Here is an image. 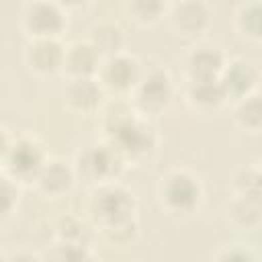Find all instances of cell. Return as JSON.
<instances>
[{
	"mask_svg": "<svg viewBox=\"0 0 262 262\" xmlns=\"http://www.w3.org/2000/svg\"><path fill=\"white\" fill-rule=\"evenodd\" d=\"M227 59L219 47L196 45L184 59V72L188 82L192 80H219Z\"/></svg>",
	"mask_w": 262,
	"mask_h": 262,
	"instance_id": "obj_13",
	"label": "cell"
},
{
	"mask_svg": "<svg viewBox=\"0 0 262 262\" xmlns=\"http://www.w3.org/2000/svg\"><path fill=\"white\" fill-rule=\"evenodd\" d=\"M100 63H102V55L90 41H76L70 47H66L63 72L70 78L96 76Z\"/></svg>",
	"mask_w": 262,
	"mask_h": 262,
	"instance_id": "obj_14",
	"label": "cell"
},
{
	"mask_svg": "<svg viewBox=\"0 0 262 262\" xmlns=\"http://www.w3.org/2000/svg\"><path fill=\"white\" fill-rule=\"evenodd\" d=\"M135 211L137 203L133 192L113 182L98 186L96 194L90 201V213L100 229H108L135 219Z\"/></svg>",
	"mask_w": 262,
	"mask_h": 262,
	"instance_id": "obj_3",
	"label": "cell"
},
{
	"mask_svg": "<svg viewBox=\"0 0 262 262\" xmlns=\"http://www.w3.org/2000/svg\"><path fill=\"white\" fill-rule=\"evenodd\" d=\"M170 27L180 37H199L211 20L209 8L201 0H184L172 6L170 10Z\"/></svg>",
	"mask_w": 262,
	"mask_h": 262,
	"instance_id": "obj_10",
	"label": "cell"
},
{
	"mask_svg": "<svg viewBox=\"0 0 262 262\" xmlns=\"http://www.w3.org/2000/svg\"><path fill=\"white\" fill-rule=\"evenodd\" d=\"M172 94L174 88L170 76L162 70H151L143 74L137 86L133 88V106L139 115L154 117L168 108Z\"/></svg>",
	"mask_w": 262,
	"mask_h": 262,
	"instance_id": "obj_7",
	"label": "cell"
},
{
	"mask_svg": "<svg viewBox=\"0 0 262 262\" xmlns=\"http://www.w3.org/2000/svg\"><path fill=\"white\" fill-rule=\"evenodd\" d=\"M74 170L61 162V160H47V164L43 166L41 174L35 180V186L39 188V192H43L49 199H59L66 192H70V188L74 186Z\"/></svg>",
	"mask_w": 262,
	"mask_h": 262,
	"instance_id": "obj_15",
	"label": "cell"
},
{
	"mask_svg": "<svg viewBox=\"0 0 262 262\" xmlns=\"http://www.w3.org/2000/svg\"><path fill=\"white\" fill-rule=\"evenodd\" d=\"M82 225L74 217H66L57 223V237L68 239V242H82Z\"/></svg>",
	"mask_w": 262,
	"mask_h": 262,
	"instance_id": "obj_25",
	"label": "cell"
},
{
	"mask_svg": "<svg viewBox=\"0 0 262 262\" xmlns=\"http://www.w3.org/2000/svg\"><path fill=\"white\" fill-rule=\"evenodd\" d=\"M186 96H188V102L201 111L219 108L227 100L225 90L219 80H192L188 82Z\"/></svg>",
	"mask_w": 262,
	"mask_h": 262,
	"instance_id": "obj_17",
	"label": "cell"
},
{
	"mask_svg": "<svg viewBox=\"0 0 262 262\" xmlns=\"http://www.w3.org/2000/svg\"><path fill=\"white\" fill-rule=\"evenodd\" d=\"M51 256L53 258H68V260H84V258H92V252L88 250V246L84 242L59 239V244L55 246V252Z\"/></svg>",
	"mask_w": 262,
	"mask_h": 262,
	"instance_id": "obj_22",
	"label": "cell"
},
{
	"mask_svg": "<svg viewBox=\"0 0 262 262\" xmlns=\"http://www.w3.org/2000/svg\"><path fill=\"white\" fill-rule=\"evenodd\" d=\"M160 201L168 213L190 215L203 201V188L194 174L186 170H172L160 180Z\"/></svg>",
	"mask_w": 262,
	"mask_h": 262,
	"instance_id": "obj_5",
	"label": "cell"
},
{
	"mask_svg": "<svg viewBox=\"0 0 262 262\" xmlns=\"http://www.w3.org/2000/svg\"><path fill=\"white\" fill-rule=\"evenodd\" d=\"M61 8H66V10H72V8H82V6H86L90 0H55Z\"/></svg>",
	"mask_w": 262,
	"mask_h": 262,
	"instance_id": "obj_27",
	"label": "cell"
},
{
	"mask_svg": "<svg viewBox=\"0 0 262 262\" xmlns=\"http://www.w3.org/2000/svg\"><path fill=\"white\" fill-rule=\"evenodd\" d=\"M141 68L137 63L135 57L127 55V53H117L111 57H104L96 78L100 80V84L104 86V90L115 92V94H127L133 92V88L137 86V82L141 80Z\"/></svg>",
	"mask_w": 262,
	"mask_h": 262,
	"instance_id": "obj_8",
	"label": "cell"
},
{
	"mask_svg": "<svg viewBox=\"0 0 262 262\" xmlns=\"http://www.w3.org/2000/svg\"><path fill=\"white\" fill-rule=\"evenodd\" d=\"M229 221L239 229H254L262 223V196L237 194L227 211Z\"/></svg>",
	"mask_w": 262,
	"mask_h": 262,
	"instance_id": "obj_16",
	"label": "cell"
},
{
	"mask_svg": "<svg viewBox=\"0 0 262 262\" xmlns=\"http://www.w3.org/2000/svg\"><path fill=\"white\" fill-rule=\"evenodd\" d=\"M168 8V0H127V12L139 25L158 23Z\"/></svg>",
	"mask_w": 262,
	"mask_h": 262,
	"instance_id": "obj_21",
	"label": "cell"
},
{
	"mask_svg": "<svg viewBox=\"0 0 262 262\" xmlns=\"http://www.w3.org/2000/svg\"><path fill=\"white\" fill-rule=\"evenodd\" d=\"M18 203V182L12 180L10 176H2V215L4 219L12 215Z\"/></svg>",
	"mask_w": 262,
	"mask_h": 262,
	"instance_id": "obj_24",
	"label": "cell"
},
{
	"mask_svg": "<svg viewBox=\"0 0 262 262\" xmlns=\"http://www.w3.org/2000/svg\"><path fill=\"white\" fill-rule=\"evenodd\" d=\"M66 25V8L55 0H31L23 10V29L29 39H57Z\"/></svg>",
	"mask_w": 262,
	"mask_h": 262,
	"instance_id": "obj_6",
	"label": "cell"
},
{
	"mask_svg": "<svg viewBox=\"0 0 262 262\" xmlns=\"http://www.w3.org/2000/svg\"><path fill=\"white\" fill-rule=\"evenodd\" d=\"M66 47L57 39H31L25 47V63L39 76H53L63 70Z\"/></svg>",
	"mask_w": 262,
	"mask_h": 262,
	"instance_id": "obj_9",
	"label": "cell"
},
{
	"mask_svg": "<svg viewBox=\"0 0 262 262\" xmlns=\"http://www.w3.org/2000/svg\"><path fill=\"white\" fill-rule=\"evenodd\" d=\"M233 117L237 125L250 133L262 131V94H248L246 98L235 102Z\"/></svg>",
	"mask_w": 262,
	"mask_h": 262,
	"instance_id": "obj_19",
	"label": "cell"
},
{
	"mask_svg": "<svg viewBox=\"0 0 262 262\" xmlns=\"http://www.w3.org/2000/svg\"><path fill=\"white\" fill-rule=\"evenodd\" d=\"M260 172H262V168H260Z\"/></svg>",
	"mask_w": 262,
	"mask_h": 262,
	"instance_id": "obj_28",
	"label": "cell"
},
{
	"mask_svg": "<svg viewBox=\"0 0 262 262\" xmlns=\"http://www.w3.org/2000/svg\"><path fill=\"white\" fill-rule=\"evenodd\" d=\"M125 164L127 160L121 156V151L111 141H102V143H94L86 147L84 151H80L76 172L86 182L102 186V184L115 182L121 176Z\"/></svg>",
	"mask_w": 262,
	"mask_h": 262,
	"instance_id": "obj_4",
	"label": "cell"
},
{
	"mask_svg": "<svg viewBox=\"0 0 262 262\" xmlns=\"http://www.w3.org/2000/svg\"><path fill=\"white\" fill-rule=\"evenodd\" d=\"M102 96H104V86L94 76L70 78L63 88V98H66L68 106L82 115L94 113L100 106Z\"/></svg>",
	"mask_w": 262,
	"mask_h": 262,
	"instance_id": "obj_11",
	"label": "cell"
},
{
	"mask_svg": "<svg viewBox=\"0 0 262 262\" xmlns=\"http://www.w3.org/2000/svg\"><path fill=\"white\" fill-rule=\"evenodd\" d=\"M106 141H111L127 162L147 160L158 145L154 127L133 108L108 113L104 119Z\"/></svg>",
	"mask_w": 262,
	"mask_h": 262,
	"instance_id": "obj_1",
	"label": "cell"
},
{
	"mask_svg": "<svg viewBox=\"0 0 262 262\" xmlns=\"http://www.w3.org/2000/svg\"><path fill=\"white\" fill-rule=\"evenodd\" d=\"M2 164L4 174L16 180L18 184H35L37 176L41 174L43 166L47 164V156L43 145L37 139L31 137H12L8 139L4 131V143H2Z\"/></svg>",
	"mask_w": 262,
	"mask_h": 262,
	"instance_id": "obj_2",
	"label": "cell"
},
{
	"mask_svg": "<svg viewBox=\"0 0 262 262\" xmlns=\"http://www.w3.org/2000/svg\"><path fill=\"white\" fill-rule=\"evenodd\" d=\"M219 82L225 90L227 100L237 102L254 92V88L258 84V72L246 59H231L225 63V68L219 76Z\"/></svg>",
	"mask_w": 262,
	"mask_h": 262,
	"instance_id": "obj_12",
	"label": "cell"
},
{
	"mask_svg": "<svg viewBox=\"0 0 262 262\" xmlns=\"http://www.w3.org/2000/svg\"><path fill=\"white\" fill-rule=\"evenodd\" d=\"M137 233V221L131 219L127 223H121V225H115V227H108V229H102V235L115 244V246H127Z\"/></svg>",
	"mask_w": 262,
	"mask_h": 262,
	"instance_id": "obj_23",
	"label": "cell"
},
{
	"mask_svg": "<svg viewBox=\"0 0 262 262\" xmlns=\"http://www.w3.org/2000/svg\"><path fill=\"white\" fill-rule=\"evenodd\" d=\"M215 258H219V260H248V258H256V254L254 252H250L248 248H244L242 244H235V246H231L229 250H225V252H219V254H215Z\"/></svg>",
	"mask_w": 262,
	"mask_h": 262,
	"instance_id": "obj_26",
	"label": "cell"
},
{
	"mask_svg": "<svg viewBox=\"0 0 262 262\" xmlns=\"http://www.w3.org/2000/svg\"><path fill=\"white\" fill-rule=\"evenodd\" d=\"M237 29L244 37L262 41V0L248 2L237 12Z\"/></svg>",
	"mask_w": 262,
	"mask_h": 262,
	"instance_id": "obj_20",
	"label": "cell"
},
{
	"mask_svg": "<svg viewBox=\"0 0 262 262\" xmlns=\"http://www.w3.org/2000/svg\"><path fill=\"white\" fill-rule=\"evenodd\" d=\"M96 49L98 53L104 57H111V55H117L123 51V33L117 25H108V23H102V25H96L92 31H90V39H88Z\"/></svg>",
	"mask_w": 262,
	"mask_h": 262,
	"instance_id": "obj_18",
	"label": "cell"
}]
</instances>
